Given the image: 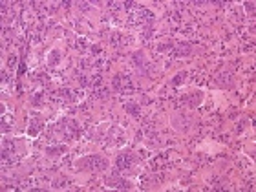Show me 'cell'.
Returning <instances> with one entry per match:
<instances>
[{
	"label": "cell",
	"instance_id": "cell-14",
	"mask_svg": "<svg viewBox=\"0 0 256 192\" xmlns=\"http://www.w3.org/2000/svg\"><path fill=\"white\" fill-rule=\"evenodd\" d=\"M29 135H37V128H35V121H33V124H31V128H29Z\"/></svg>",
	"mask_w": 256,
	"mask_h": 192
},
{
	"label": "cell",
	"instance_id": "cell-7",
	"mask_svg": "<svg viewBox=\"0 0 256 192\" xmlns=\"http://www.w3.org/2000/svg\"><path fill=\"white\" fill-rule=\"evenodd\" d=\"M126 112H130L132 115H136V117H137L141 110H139V106L136 104V103H128V104H126Z\"/></svg>",
	"mask_w": 256,
	"mask_h": 192
},
{
	"label": "cell",
	"instance_id": "cell-3",
	"mask_svg": "<svg viewBox=\"0 0 256 192\" xmlns=\"http://www.w3.org/2000/svg\"><path fill=\"white\" fill-rule=\"evenodd\" d=\"M132 161H134V157L130 154H123V155H119L117 165H119V168H128L132 165Z\"/></svg>",
	"mask_w": 256,
	"mask_h": 192
},
{
	"label": "cell",
	"instance_id": "cell-6",
	"mask_svg": "<svg viewBox=\"0 0 256 192\" xmlns=\"http://www.w3.org/2000/svg\"><path fill=\"white\" fill-rule=\"evenodd\" d=\"M132 59H134V62L137 64L139 68H143V64H145V55H143V51H136V53L132 55Z\"/></svg>",
	"mask_w": 256,
	"mask_h": 192
},
{
	"label": "cell",
	"instance_id": "cell-4",
	"mask_svg": "<svg viewBox=\"0 0 256 192\" xmlns=\"http://www.w3.org/2000/svg\"><path fill=\"white\" fill-rule=\"evenodd\" d=\"M66 152V146L64 145H59V146H50L48 150H46V154L48 155H57V154H62Z\"/></svg>",
	"mask_w": 256,
	"mask_h": 192
},
{
	"label": "cell",
	"instance_id": "cell-9",
	"mask_svg": "<svg viewBox=\"0 0 256 192\" xmlns=\"http://www.w3.org/2000/svg\"><path fill=\"white\" fill-rule=\"evenodd\" d=\"M24 72H26V64H24V62H20V66H19V72H17V75H19V77H22V75H24Z\"/></svg>",
	"mask_w": 256,
	"mask_h": 192
},
{
	"label": "cell",
	"instance_id": "cell-13",
	"mask_svg": "<svg viewBox=\"0 0 256 192\" xmlns=\"http://www.w3.org/2000/svg\"><path fill=\"white\" fill-rule=\"evenodd\" d=\"M168 48H170V44H161V46H158V51H165Z\"/></svg>",
	"mask_w": 256,
	"mask_h": 192
},
{
	"label": "cell",
	"instance_id": "cell-1",
	"mask_svg": "<svg viewBox=\"0 0 256 192\" xmlns=\"http://www.w3.org/2000/svg\"><path fill=\"white\" fill-rule=\"evenodd\" d=\"M77 165H79L80 168L90 170V172H97V170H104V168L108 167V161H106L104 157H101V155H88V157L80 159Z\"/></svg>",
	"mask_w": 256,
	"mask_h": 192
},
{
	"label": "cell",
	"instance_id": "cell-2",
	"mask_svg": "<svg viewBox=\"0 0 256 192\" xmlns=\"http://www.w3.org/2000/svg\"><path fill=\"white\" fill-rule=\"evenodd\" d=\"M106 183H108V187H112V189H119V190H126V189L130 187V183H128V181L119 179L117 176H115V177H108V179H106Z\"/></svg>",
	"mask_w": 256,
	"mask_h": 192
},
{
	"label": "cell",
	"instance_id": "cell-12",
	"mask_svg": "<svg viewBox=\"0 0 256 192\" xmlns=\"http://www.w3.org/2000/svg\"><path fill=\"white\" fill-rule=\"evenodd\" d=\"M39 103H42V94H35V99H33V104H39Z\"/></svg>",
	"mask_w": 256,
	"mask_h": 192
},
{
	"label": "cell",
	"instance_id": "cell-11",
	"mask_svg": "<svg viewBox=\"0 0 256 192\" xmlns=\"http://www.w3.org/2000/svg\"><path fill=\"white\" fill-rule=\"evenodd\" d=\"M243 6H245V7H247V11H251V13H253V11H254V4H253V2H245V4H243Z\"/></svg>",
	"mask_w": 256,
	"mask_h": 192
},
{
	"label": "cell",
	"instance_id": "cell-15",
	"mask_svg": "<svg viewBox=\"0 0 256 192\" xmlns=\"http://www.w3.org/2000/svg\"><path fill=\"white\" fill-rule=\"evenodd\" d=\"M15 62H17V57H11V59H9V66H11V68L15 66Z\"/></svg>",
	"mask_w": 256,
	"mask_h": 192
},
{
	"label": "cell",
	"instance_id": "cell-8",
	"mask_svg": "<svg viewBox=\"0 0 256 192\" xmlns=\"http://www.w3.org/2000/svg\"><path fill=\"white\" fill-rule=\"evenodd\" d=\"M60 60V53L59 51H51V55H50V64H57Z\"/></svg>",
	"mask_w": 256,
	"mask_h": 192
},
{
	"label": "cell",
	"instance_id": "cell-5",
	"mask_svg": "<svg viewBox=\"0 0 256 192\" xmlns=\"http://www.w3.org/2000/svg\"><path fill=\"white\" fill-rule=\"evenodd\" d=\"M176 53L179 55V57H185V55H189L190 53V46L189 44H179L176 50Z\"/></svg>",
	"mask_w": 256,
	"mask_h": 192
},
{
	"label": "cell",
	"instance_id": "cell-10",
	"mask_svg": "<svg viewBox=\"0 0 256 192\" xmlns=\"http://www.w3.org/2000/svg\"><path fill=\"white\" fill-rule=\"evenodd\" d=\"M183 77H185V73H179V75H176L174 77V81H172V82H174V84H181V79H183Z\"/></svg>",
	"mask_w": 256,
	"mask_h": 192
}]
</instances>
